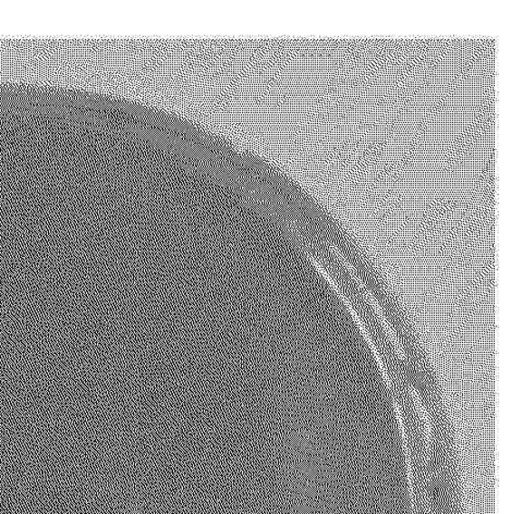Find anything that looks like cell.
Here are the masks:
<instances>
[{
	"mask_svg": "<svg viewBox=\"0 0 511 514\" xmlns=\"http://www.w3.org/2000/svg\"><path fill=\"white\" fill-rule=\"evenodd\" d=\"M331 250L333 255L337 257V260L341 262V264L345 267V270L349 272V275H351L352 280L356 281L359 288L362 289L363 296L367 298V301L371 304V307H372V309H374V312L376 316H378L381 326H383L387 337H389L392 346H394L398 357H400L401 361H406V352L405 350H403L401 342L400 341V338H398L395 330L392 329L391 326L390 325L389 320H387L384 310L381 308L378 300H376V298L373 296V293L370 291V289L364 285L362 278L358 276L357 270L354 269L351 262H349L346 257L343 256L341 250H339L337 246L333 244L331 245Z\"/></svg>",
	"mask_w": 511,
	"mask_h": 514,
	"instance_id": "obj_1",
	"label": "cell"
},
{
	"mask_svg": "<svg viewBox=\"0 0 511 514\" xmlns=\"http://www.w3.org/2000/svg\"><path fill=\"white\" fill-rule=\"evenodd\" d=\"M310 261L311 263L313 264L314 269L320 272V275L323 278H324V280L328 282V285H330L333 288V290L336 292L338 298L341 299L342 303L346 305L349 313L352 314V319H354V321H356L358 328L360 329V331H362V334L363 335L365 341H367V344L369 345L371 351H372L373 353L375 361L376 363H378V366L381 373V376H383L387 388H389L390 392H392V382L390 377L389 372H387L385 363L383 360H381L378 347H376L372 337H371L369 330L367 329V328H365V325L362 318H360V315L358 314L357 310L354 309L352 302L349 301V299L345 296V293L342 292L341 286H339L338 283L335 281H333V278L330 274H328L324 267H323L322 264L319 263V262L314 260V257L311 256Z\"/></svg>",
	"mask_w": 511,
	"mask_h": 514,
	"instance_id": "obj_2",
	"label": "cell"
}]
</instances>
